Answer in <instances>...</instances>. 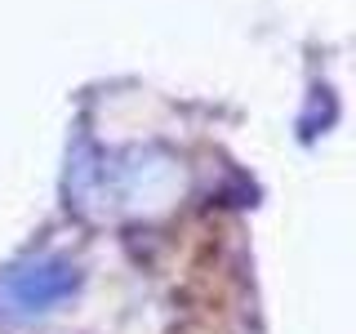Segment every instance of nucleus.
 <instances>
[{
	"mask_svg": "<svg viewBox=\"0 0 356 334\" xmlns=\"http://www.w3.org/2000/svg\"><path fill=\"white\" fill-rule=\"evenodd\" d=\"M72 289H76V267L72 263H58V259L22 263V267L0 276V321L27 326V321L54 312Z\"/></svg>",
	"mask_w": 356,
	"mask_h": 334,
	"instance_id": "nucleus-1",
	"label": "nucleus"
}]
</instances>
